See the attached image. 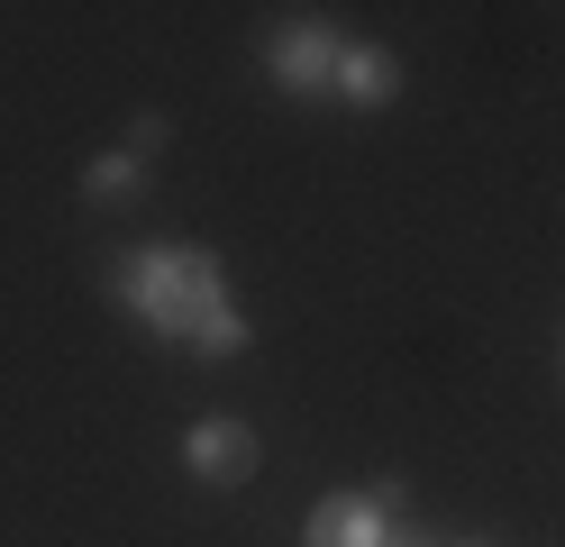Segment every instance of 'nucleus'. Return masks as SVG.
<instances>
[{
  "label": "nucleus",
  "instance_id": "1",
  "mask_svg": "<svg viewBox=\"0 0 565 547\" xmlns=\"http://www.w3.org/2000/svg\"><path fill=\"white\" fill-rule=\"evenodd\" d=\"M110 283H119V302L147 319L156 338H192L201 311L228 302V274H220L210 246H137V255L110 265Z\"/></svg>",
  "mask_w": 565,
  "mask_h": 547
},
{
  "label": "nucleus",
  "instance_id": "2",
  "mask_svg": "<svg viewBox=\"0 0 565 547\" xmlns=\"http://www.w3.org/2000/svg\"><path fill=\"white\" fill-rule=\"evenodd\" d=\"M338 36H329V19H310V10H292L274 36H265V64H274V83L282 92H329L338 83Z\"/></svg>",
  "mask_w": 565,
  "mask_h": 547
},
{
  "label": "nucleus",
  "instance_id": "3",
  "mask_svg": "<svg viewBox=\"0 0 565 547\" xmlns=\"http://www.w3.org/2000/svg\"><path fill=\"white\" fill-rule=\"evenodd\" d=\"M256 429H246V420H192L183 429V465H192V484H246V474H256Z\"/></svg>",
  "mask_w": 565,
  "mask_h": 547
},
{
  "label": "nucleus",
  "instance_id": "4",
  "mask_svg": "<svg viewBox=\"0 0 565 547\" xmlns=\"http://www.w3.org/2000/svg\"><path fill=\"white\" fill-rule=\"evenodd\" d=\"M393 529H383V511L374 493H329V502H310V520H301V547H383Z\"/></svg>",
  "mask_w": 565,
  "mask_h": 547
},
{
  "label": "nucleus",
  "instance_id": "5",
  "mask_svg": "<svg viewBox=\"0 0 565 547\" xmlns=\"http://www.w3.org/2000/svg\"><path fill=\"white\" fill-rule=\"evenodd\" d=\"M329 92L356 101V109H393V101H402V55H393V46H347Z\"/></svg>",
  "mask_w": 565,
  "mask_h": 547
},
{
  "label": "nucleus",
  "instance_id": "6",
  "mask_svg": "<svg viewBox=\"0 0 565 547\" xmlns=\"http://www.w3.org/2000/svg\"><path fill=\"white\" fill-rule=\"evenodd\" d=\"M83 192H92V201H137V192H147V156H128V146L92 156V165H83Z\"/></svg>",
  "mask_w": 565,
  "mask_h": 547
},
{
  "label": "nucleus",
  "instance_id": "7",
  "mask_svg": "<svg viewBox=\"0 0 565 547\" xmlns=\"http://www.w3.org/2000/svg\"><path fill=\"white\" fill-rule=\"evenodd\" d=\"M246 338H256V328H246V311H237V302H210V311H201V328H192V347H201V356H246Z\"/></svg>",
  "mask_w": 565,
  "mask_h": 547
},
{
  "label": "nucleus",
  "instance_id": "8",
  "mask_svg": "<svg viewBox=\"0 0 565 547\" xmlns=\"http://www.w3.org/2000/svg\"><path fill=\"white\" fill-rule=\"evenodd\" d=\"M156 146H164V119H156V109H137V119H128V156H156Z\"/></svg>",
  "mask_w": 565,
  "mask_h": 547
},
{
  "label": "nucleus",
  "instance_id": "9",
  "mask_svg": "<svg viewBox=\"0 0 565 547\" xmlns=\"http://www.w3.org/2000/svg\"><path fill=\"white\" fill-rule=\"evenodd\" d=\"M365 493H374L383 520H402V511H411V484H402V474H383V484H365Z\"/></svg>",
  "mask_w": 565,
  "mask_h": 547
},
{
  "label": "nucleus",
  "instance_id": "10",
  "mask_svg": "<svg viewBox=\"0 0 565 547\" xmlns=\"http://www.w3.org/2000/svg\"><path fill=\"white\" fill-rule=\"evenodd\" d=\"M383 547H419V538H411V529H393V538H383Z\"/></svg>",
  "mask_w": 565,
  "mask_h": 547
},
{
  "label": "nucleus",
  "instance_id": "11",
  "mask_svg": "<svg viewBox=\"0 0 565 547\" xmlns=\"http://www.w3.org/2000/svg\"><path fill=\"white\" fill-rule=\"evenodd\" d=\"M556 365H565V347H556Z\"/></svg>",
  "mask_w": 565,
  "mask_h": 547
},
{
  "label": "nucleus",
  "instance_id": "12",
  "mask_svg": "<svg viewBox=\"0 0 565 547\" xmlns=\"http://www.w3.org/2000/svg\"><path fill=\"white\" fill-rule=\"evenodd\" d=\"M466 547H475V538H466Z\"/></svg>",
  "mask_w": 565,
  "mask_h": 547
}]
</instances>
